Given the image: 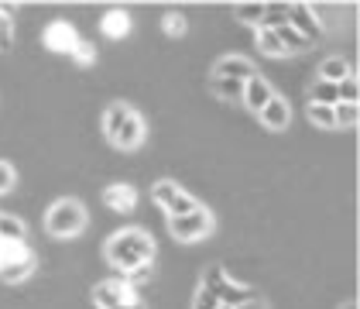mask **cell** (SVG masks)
Returning <instances> with one entry per match:
<instances>
[{
	"label": "cell",
	"mask_w": 360,
	"mask_h": 309,
	"mask_svg": "<svg viewBox=\"0 0 360 309\" xmlns=\"http://www.w3.org/2000/svg\"><path fill=\"white\" fill-rule=\"evenodd\" d=\"M103 254L120 272H131V268H138L144 261H155V241L141 227H124L117 237H110L103 244Z\"/></svg>",
	"instance_id": "cell-1"
},
{
	"label": "cell",
	"mask_w": 360,
	"mask_h": 309,
	"mask_svg": "<svg viewBox=\"0 0 360 309\" xmlns=\"http://www.w3.org/2000/svg\"><path fill=\"white\" fill-rule=\"evenodd\" d=\"M86 227H89V213H86V206L76 196L56 199L52 210L45 213V230H49L52 237H58V241H72V237H79Z\"/></svg>",
	"instance_id": "cell-2"
},
{
	"label": "cell",
	"mask_w": 360,
	"mask_h": 309,
	"mask_svg": "<svg viewBox=\"0 0 360 309\" xmlns=\"http://www.w3.org/2000/svg\"><path fill=\"white\" fill-rule=\"evenodd\" d=\"M168 227H172V237L175 241L193 244V241H206L213 234L217 220H213V213L206 206H195L193 213H186V217H168Z\"/></svg>",
	"instance_id": "cell-3"
},
{
	"label": "cell",
	"mask_w": 360,
	"mask_h": 309,
	"mask_svg": "<svg viewBox=\"0 0 360 309\" xmlns=\"http://www.w3.org/2000/svg\"><path fill=\"white\" fill-rule=\"evenodd\" d=\"M41 42H45V49L56 52V56H72V49L79 45V31L72 28L69 21H52L49 28L41 31Z\"/></svg>",
	"instance_id": "cell-4"
},
{
	"label": "cell",
	"mask_w": 360,
	"mask_h": 309,
	"mask_svg": "<svg viewBox=\"0 0 360 309\" xmlns=\"http://www.w3.org/2000/svg\"><path fill=\"white\" fill-rule=\"evenodd\" d=\"M288 28L299 31L305 42H319V34H323V25H319V18L312 14V7L309 4H288Z\"/></svg>",
	"instance_id": "cell-5"
},
{
	"label": "cell",
	"mask_w": 360,
	"mask_h": 309,
	"mask_svg": "<svg viewBox=\"0 0 360 309\" xmlns=\"http://www.w3.org/2000/svg\"><path fill=\"white\" fill-rule=\"evenodd\" d=\"M257 117H261V124H264L268 131H285V127L292 124V107H288V100H285V96H278L275 93V96L261 107Z\"/></svg>",
	"instance_id": "cell-6"
},
{
	"label": "cell",
	"mask_w": 360,
	"mask_h": 309,
	"mask_svg": "<svg viewBox=\"0 0 360 309\" xmlns=\"http://www.w3.org/2000/svg\"><path fill=\"white\" fill-rule=\"evenodd\" d=\"M213 76H223V80H237V83H248L257 76V69H254V62L244 56H226L220 58L217 65H213Z\"/></svg>",
	"instance_id": "cell-7"
},
{
	"label": "cell",
	"mask_w": 360,
	"mask_h": 309,
	"mask_svg": "<svg viewBox=\"0 0 360 309\" xmlns=\"http://www.w3.org/2000/svg\"><path fill=\"white\" fill-rule=\"evenodd\" d=\"M127 299H134L127 282H100V285L93 289L96 309H113V306H120V303H127Z\"/></svg>",
	"instance_id": "cell-8"
},
{
	"label": "cell",
	"mask_w": 360,
	"mask_h": 309,
	"mask_svg": "<svg viewBox=\"0 0 360 309\" xmlns=\"http://www.w3.org/2000/svg\"><path fill=\"white\" fill-rule=\"evenodd\" d=\"M144 134H148V127H144V117H141V113H131V117L124 120L120 134L113 138V144H117L120 151H138L141 144H144Z\"/></svg>",
	"instance_id": "cell-9"
},
{
	"label": "cell",
	"mask_w": 360,
	"mask_h": 309,
	"mask_svg": "<svg viewBox=\"0 0 360 309\" xmlns=\"http://www.w3.org/2000/svg\"><path fill=\"white\" fill-rule=\"evenodd\" d=\"M103 203L117 210V213H134V206H138V189L134 186H127V182H113L103 189Z\"/></svg>",
	"instance_id": "cell-10"
},
{
	"label": "cell",
	"mask_w": 360,
	"mask_h": 309,
	"mask_svg": "<svg viewBox=\"0 0 360 309\" xmlns=\"http://www.w3.org/2000/svg\"><path fill=\"white\" fill-rule=\"evenodd\" d=\"M271 96H275V89H271V83H268V80H264V76L257 72L254 80H248V83H244V100H240V103H244L248 111L261 113V107H264V103H268Z\"/></svg>",
	"instance_id": "cell-11"
},
{
	"label": "cell",
	"mask_w": 360,
	"mask_h": 309,
	"mask_svg": "<svg viewBox=\"0 0 360 309\" xmlns=\"http://www.w3.org/2000/svg\"><path fill=\"white\" fill-rule=\"evenodd\" d=\"M100 31H103L107 38H113V42L127 38V34H131V14L120 11V7H113V11H107V14L100 18Z\"/></svg>",
	"instance_id": "cell-12"
},
{
	"label": "cell",
	"mask_w": 360,
	"mask_h": 309,
	"mask_svg": "<svg viewBox=\"0 0 360 309\" xmlns=\"http://www.w3.org/2000/svg\"><path fill=\"white\" fill-rule=\"evenodd\" d=\"M34 268H38V258L31 254V258H21V261L0 265V279L7 282V285H21V282H28L34 275Z\"/></svg>",
	"instance_id": "cell-13"
},
{
	"label": "cell",
	"mask_w": 360,
	"mask_h": 309,
	"mask_svg": "<svg viewBox=\"0 0 360 309\" xmlns=\"http://www.w3.org/2000/svg\"><path fill=\"white\" fill-rule=\"evenodd\" d=\"M131 113H134V111H131L127 103H120V100H117V103H110V107L103 111V138H107V141L117 138V134H120V127H124V120H127Z\"/></svg>",
	"instance_id": "cell-14"
},
{
	"label": "cell",
	"mask_w": 360,
	"mask_h": 309,
	"mask_svg": "<svg viewBox=\"0 0 360 309\" xmlns=\"http://www.w3.org/2000/svg\"><path fill=\"white\" fill-rule=\"evenodd\" d=\"M347 76H354V69H350L347 58H323V62H319V80H323V83H340V80H347Z\"/></svg>",
	"instance_id": "cell-15"
},
{
	"label": "cell",
	"mask_w": 360,
	"mask_h": 309,
	"mask_svg": "<svg viewBox=\"0 0 360 309\" xmlns=\"http://www.w3.org/2000/svg\"><path fill=\"white\" fill-rule=\"evenodd\" d=\"M210 89H213L220 100H230V103H240V100H244V83H237V80L213 76V80H210Z\"/></svg>",
	"instance_id": "cell-16"
},
{
	"label": "cell",
	"mask_w": 360,
	"mask_h": 309,
	"mask_svg": "<svg viewBox=\"0 0 360 309\" xmlns=\"http://www.w3.org/2000/svg\"><path fill=\"white\" fill-rule=\"evenodd\" d=\"M309 103H316V107H336V103H340V96H336V83H323V80H316V83L309 86Z\"/></svg>",
	"instance_id": "cell-17"
},
{
	"label": "cell",
	"mask_w": 360,
	"mask_h": 309,
	"mask_svg": "<svg viewBox=\"0 0 360 309\" xmlns=\"http://www.w3.org/2000/svg\"><path fill=\"white\" fill-rule=\"evenodd\" d=\"M278 42H281V49H285V56H299V52H309L312 49V42H305L299 31H292L288 25L285 28H278Z\"/></svg>",
	"instance_id": "cell-18"
},
{
	"label": "cell",
	"mask_w": 360,
	"mask_h": 309,
	"mask_svg": "<svg viewBox=\"0 0 360 309\" xmlns=\"http://www.w3.org/2000/svg\"><path fill=\"white\" fill-rule=\"evenodd\" d=\"M288 25V4H264V18L257 28H268V31H278Z\"/></svg>",
	"instance_id": "cell-19"
},
{
	"label": "cell",
	"mask_w": 360,
	"mask_h": 309,
	"mask_svg": "<svg viewBox=\"0 0 360 309\" xmlns=\"http://www.w3.org/2000/svg\"><path fill=\"white\" fill-rule=\"evenodd\" d=\"M226 285H230V279H226V272H223L220 265H210V268L202 272V289H206V292H213L217 299L226 292Z\"/></svg>",
	"instance_id": "cell-20"
},
{
	"label": "cell",
	"mask_w": 360,
	"mask_h": 309,
	"mask_svg": "<svg viewBox=\"0 0 360 309\" xmlns=\"http://www.w3.org/2000/svg\"><path fill=\"white\" fill-rule=\"evenodd\" d=\"M31 248L25 241H0V265H11V261H21V258H31Z\"/></svg>",
	"instance_id": "cell-21"
},
{
	"label": "cell",
	"mask_w": 360,
	"mask_h": 309,
	"mask_svg": "<svg viewBox=\"0 0 360 309\" xmlns=\"http://www.w3.org/2000/svg\"><path fill=\"white\" fill-rule=\"evenodd\" d=\"M233 18H237L240 25H261L264 4H237V7H233Z\"/></svg>",
	"instance_id": "cell-22"
},
{
	"label": "cell",
	"mask_w": 360,
	"mask_h": 309,
	"mask_svg": "<svg viewBox=\"0 0 360 309\" xmlns=\"http://www.w3.org/2000/svg\"><path fill=\"white\" fill-rule=\"evenodd\" d=\"M248 299H254V289H248V285H233V282L226 285V292L220 296L223 306H233V309L240 306V303H248Z\"/></svg>",
	"instance_id": "cell-23"
},
{
	"label": "cell",
	"mask_w": 360,
	"mask_h": 309,
	"mask_svg": "<svg viewBox=\"0 0 360 309\" xmlns=\"http://www.w3.org/2000/svg\"><path fill=\"white\" fill-rule=\"evenodd\" d=\"M179 193H182V189H179V186H175L172 179H162V182H155V186H151V196H155V203H158L162 210H165V206H168V203H172L175 196H179Z\"/></svg>",
	"instance_id": "cell-24"
},
{
	"label": "cell",
	"mask_w": 360,
	"mask_h": 309,
	"mask_svg": "<svg viewBox=\"0 0 360 309\" xmlns=\"http://www.w3.org/2000/svg\"><path fill=\"white\" fill-rule=\"evenodd\" d=\"M257 49L264 56H285V49L278 42V31H268V28H257Z\"/></svg>",
	"instance_id": "cell-25"
},
{
	"label": "cell",
	"mask_w": 360,
	"mask_h": 309,
	"mask_svg": "<svg viewBox=\"0 0 360 309\" xmlns=\"http://www.w3.org/2000/svg\"><path fill=\"white\" fill-rule=\"evenodd\" d=\"M0 241H25V224L18 217H4L0 213Z\"/></svg>",
	"instance_id": "cell-26"
},
{
	"label": "cell",
	"mask_w": 360,
	"mask_h": 309,
	"mask_svg": "<svg viewBox=\"0 0 360 309\" xmlns=\"http://www.w3.org/2000/svg\"><path fill=\"white\" fill-rule=\"evenodd\" d=\"M14 49V25H11V7H0V52Z\"/></svg>",
	"instance_id": "cell-27"
},
{
	"label": "cell",
	"mask_w": 360,
	"mask_h": 309,
	"mask_svg": "<svg viewBox=\"0 0 360 309\" xmlns=\"http://www.w3.org/2000/svg\"><path fill=\"white\" fill-rule=\"evenodd\" d=\"M357 103H336L333 117H336V127H357Z\"/></svg>",
	"instance_id": "cell-28"
},
{
	"label": "cell",
	"mask_w": 360,
	"mask_h": 309,
	"mask_svg": "<svg viewBox=\"0 0 360 309\" xmlns=\"http://www.w3.org/2000/svg\"><path fill=\"white\" fill-rule=\"evenodd\" d=\"M151 279H155V261H144L138 268L124 272V282H127V285H148Z\"/></svg>",
	"instance_id": "cell-29"
},
{
	"label": "cell",
	"mask_w": 360,
	"mask_h": 309,
	"mask_svg": "<svg viewBox=\"0 0 360 309\" xmlns=\"http://www.w3.org/2000/svg\"><path fill=\"white\" fill-rule=\"evenodd\" d=\"M186 28H189L186 14H165V18H162V31H165L168 38H182Z\"/></svg>",
	"instance_id": "cell-30"
},
{
	"label": "cell",
	"mask_w": 360,
	"mask_h": 309,
	"mask_svg": "<svg viewBox=\"0 0 360 309\" xmlns=\"http://www.w3.org/2000/svg\"><path fill=\"white\" fill-rule=\"evenodd\" d=\"M309 120L316 124V127H336V117H333V107H316V103H309Z\"/></svg>",
	"instance_id": "cell-31"
},
{
	"label": "cell",
	"mask_w": 360,
	"mask_h": 309,
	"mask_svg": "<svg viewBox=\"0 0 360 309\" xmlns=\"http://www.w3.org/2000/svg\"><path fill=\"white\" fill-rule=\"evenodd\" d=\"M195 206H199V203H195L193 196L179 193V196H175V199H172V203L165 206V213H168V217H186V213H193Z\"/></svg>",
	"instance_id": "cell-32"
},
{
	"label": "cell",
	"mask_w": 360,
	"mask_h": 309,
	"mask_svg": "<svg viewBox=\"0 0 360 309\" xmlns=\"http://www.w3.org/2000/svg\"><path fill=\"white\" fill-rule=\"evenodd\" d=\"M72 62H76V65H83V69L86 65H93V62H96V45L79 38V45L72 49Z\"/></svg>",
	"instance_id": "cell-33"
},
{
	"label": "cell",
	"mask_w": 360,
	"mask_h": 309,
	"mask_svg": "<svg viewBox=\"0 0 360 309\" xmlns=\"http://www.w3.org/2000/svg\"><path fill=\"white\" fill-rule=\"evenodd\" d=\"M336 96H340V103H357V76H347V80H340L336 83Z\"/></svg>",
	"instance_id": "cell-34"
},
{
	"label": "cell",
	"mask_w": 360,
	"mask_h": 309,
	"mask_svg": "<svg viewBox=\"0 0 360 309\" xmlns=\"http://www.w3.org/2000/svg\"><path fill=\"white\" fill-rule=\"evenodd\" d=\"M14 182H18L14 165H11V162H0V196H4V193H11V189H14Z\"/></svg>",
	"instance_id": "cell-35"
},
{
	"label": "cell",
	"mask_w": 360,
	"mask_h": 309,
	"mask_svg": "<svg viewBox=\"0 0 360 309\" xmlns=\"http://www.w3.org/2000/svg\"><path fill=\"white\" fill-rule=\"evenodd\" d=\"M217 306H220V299L199 285V292H195V299H193V309H217Z\"/></svg>",
	"instance_id": "cell-36"
},
{
	"label": "cell",
	"mask_w": 360,
	"mask_h": 309,
	"mask_svg": "<svg viewBox=\"0 0 360 309\" xmlns=\"http://www.w3.org/2000/svg\"><path fill=\"white\" fill-rule=\"evenodd\" d=\"M237 309H268V303H264L261 296H254V299H248V303H240Z\"/></svg>",
	"instance_id": "cell-37"
},
{
	"label": "cell",
	"mask_w": 360,
	"mask_h": 309,
	"mask_svg": "<svg viewBox=\"0 0 360 309\" xmlns=\"http://www.w3.org/2000/svg\"><path fill=\"white\" fill-rule=\"evenodd\" d=\"M113 309H148V306L138 303V299H127V303H120V306H113Z\"/></svg>",
	"instance_id": "cell-38"
},
{
	"label": "cell",
	"mask_w": 360,
	"mask_h": 309,
	"mask_svg": "<svg viewBox=\"0 0 360 309\" xmlns=\"http://www.w3.org/2000/svg\"><path fill=\"white\" fill-rule=\"evenodd\" d=\"M343 309H360V306H357V303H347V306H343Z\"/></svg>",
	"instance_id": "cell-39"
},
{
	"label": "cell",
	"mask_w": 360,
	"mask_h": 309,
	"mask_svg": "<svg viewBox=\"0 0 360 309\" xmlns=\"http://www.w3.org/2000/svg\"><path fill=\"white\" fill-rule=\"evenodd\" d=\"M217 309H233V306H223V303H220V306H217Z\"/></svg>",
	"instance_id": "cell-40"
}]
</instances>
